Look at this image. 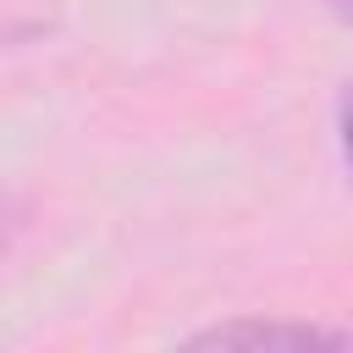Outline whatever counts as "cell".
Segmentation results:
<instances>
[{"instance_id": "obj_1", "label": "cell", "mask_w": 353, "mask_h": 353, "mask_svg": "<svg viewBox=\"0 0 353 353\" xmlns=\"http://www.w3.org/2000/svg\"><path fill=\"white\" fill-rule=\"evenodd\" d=\"M199 347H237V342H254V347H347L353 336L347 331H331V325H292V320H226V325H210L199 336H188Z\"/></svg>"}, {"instance_id": "obj_2", "label": "cell", "mask_w": 353, "mask_h": 353, "mask_svg": "<svg viewBox=\"0 0 353 353\" xmlns=\"http://www.w3.org/2000/svg\"><path fill=\"white\" fill-rule=\"evenodd\" d=\"M342 154H347V165H353V83H347V94H342Z\"/></svg>"}, {"instance_id": "obj_3", "label": "cell", "mask_w": 353, "mask_h": 353, "mask_svg": "<svg viewBox=\"0 0 353 353\" xmlns=\"http://www.w3.org/2000/svg\"><path fill=\"white\" fill-rule=\"evenodd\" d=\"M336 17H342V22L353 28V0H336Z\"/></svg>"}]
</instances>
